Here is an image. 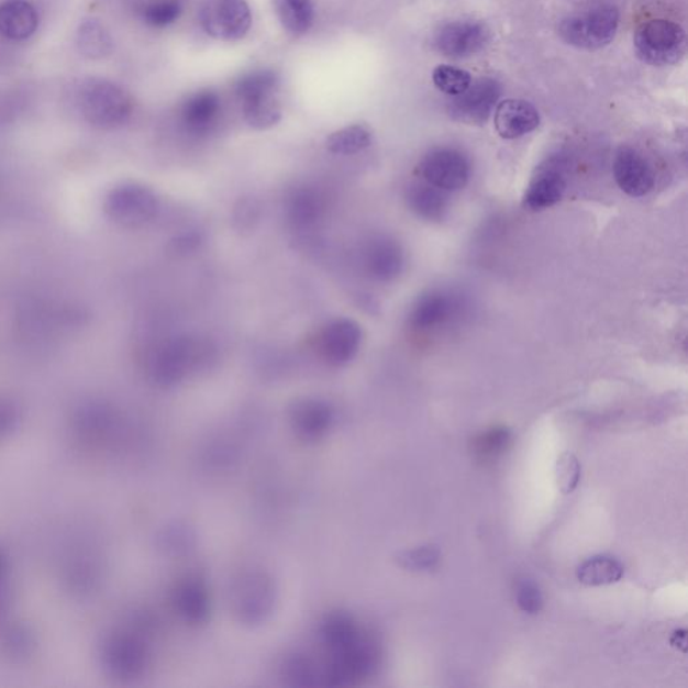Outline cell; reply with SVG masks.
<instances>
[{"label": "cell", "instance_id": "obj_12", "mask_svg": "<svg viewBox=\"0 0 688 688\" xmlns=\"http://www.w3.org/2000/svg\"><path fill=\"white\" fill-rule=\"evenodd\" d=\"M223 112L221 96L214 90H199L187 98L179 108V122L187 134L209 136L219 126Z\"/></svg>", "mask_w": 688, "mask_h": 688}, {"label": "cell", "instance_id": "obj_30", "mask_svg": "<svg viewBox=\"0 0 688 688\" xmlns=\"http://www.w3.org/2000/svg\"><path fill=\"white\" fill-rule=\"evenodd\" d=\"M409 558L418 569H432L437 565L440 555L436 548L425 547L413 552Z\"/></svg>", "mask_w": 688, "mask_h": 688}, {"label": "cell", "instance_id": "obj_24", "mask_svg": "<svg viewBox=\"0 0 688 688\" xmlns=\"http://www.w3.org/2000/svg\"><path fill=\"white\" fill-rule=\"evenodd\" d=\"M373 135L364 125L344 126L328 138V149L335 155H357L371 146Z\"/></svg>", "mask_w": 688, "mask_h": 688}, {"label": "cell", "instance_id": "obj_26", "mask_svg": "<svg viewBox=\"0 0 688 688\" xmlns=\"http://www.w3.org/2000/svg\"><path fill=\"white\" fill-rule=\"evenodd\" d=\"M111 38L100 23L88 22L78 33V46L86 56L100 58L111 51Z\"/></svg>", "mask_w": 688, "mask_h": 688}, {"label": "cell", "instance_id": "obj_17", "mask_svg": "<svg viewBox=\"0 0 688 688\" xmlns=\"http://www.w3.org/2000/svg\"><path fill=\"white\" fill-rule=\"evenodd\" d=\"M199 347L191 340H175L163 344L154 358L156 376L165 381L182 378L192 365H196Z\"/></svg>", "mask_w": 688, "mask_h": 688}, {"label": "cell", "instance_id": "obj_19", "mask_svg": "<svg viewBox=\"0 0 688 688\" xmlns=\"http://www.w3.org/2000/svg\"><path fill=\"white\" fill-rule=\"evenodd\" d=\"M407 199L409 208L425 221H443L450 211L446 192L426 182L410 186Z\"/></svg>", "mask_w": 688, "mask_h": 688}, {"label": "cell", "instance_id": "obj_27", "mask_svg": "<svg viewBox=\"0 0 688 688\" xmlns=\"http://www.w3.org/2000/svg\"><path fill=\"white\" fill-rule=\"evenodd\" d=\"M555 476H557V485L559 491L569 495L576 490L579 478H581V467L577 457L570 452L561 455L555 466Z\"/></svg>", "mask_w": 688, "mask_h": 688}, {"label": "cell", "instance_id": "obj_10", "mask_svg": "<svg viewBox=\"0 0 688 688\" xmlns=\"http://www.w3.org/2000/svg\"><path fill=\"white\" fill-rule=\"evenodd\" d=\"M466 308L467 303L462 295L452 291H432L421 296L413 306L409 324L420 332L436 331L460 318Z\"/></svg>", "mask_w": 688, "mask_h": 688}, {"label": "cell", "instance_id": "obj_28", "mask_svg": "<svg viewBox=\"0 0 688 688\" xmlns=\"http://www.w3.org/2000/svg\"><path fill=\"white\" fill-rule=\"evenodd\" d=\"M517 601L523 612L535 614L541 611L543 606L542 595L536 585L528 581H521L517 587Z\"/></svg>", "mask_w": 688, "mask_h": 688}, {"label": "cell", "instance_id": "obj_21", "mask_svg": "<svg viewBox=\"0 0 688 688\" xmlns=\"http://www.w3.org/2000/svg\"><path fill=\"white\" fill-rule=\"evenodd\" d=\"M274 3L276 14L288 33L307 34L315 23V5L312 0H274Z\"/></svg>", "mask_w": 688, "mask_h": 688}, {"label": "cell", "instance_id": "obj_4", "mask_svg": "<svg viewBox=\"0 0 688 688\" xmlns=\"http://www.w3.org/2000/svg\"><path fill=\"white\" fill-rule=\"evenodd\" d=\"M687 40L685 30L674 22L654 20L643 23L635 33V49L645 64L673 65L685 56Z\"/></svg>", "mask_w": 688, "mask_h": 688}, {"label": "cell", "instance_id": "obj_18", "mask_svg": "<svg viewBox=\"0 0 688 688\" xmlns=\"http://www.w3.org/2000/svg\"><path fill=\"white\" fill-rule=\"evenodd\" d=\"M40 15L29 0L0 2V35L9 41L22 42L37 32Z\"/></svg>", "mask_w": 688, "mask_h": 688}, {"label": "cell", "instance_id": "obj_25", "mask_svg": "<svg viewBox=\"0 0 688 688\" xmlns=\"http://www.w3.org/2000/svg\"><path fill=\"white\" fill-rule=\"evenodd\" d=\"M433 82L443 93L456 98L473 86V76L469 71L455 66L442 65L433 70Z\"/></svg>", "mask_w": 688, "mask_h": 688}, {"label": "cell", "instance_id": "obj_5", "mask_svg": "<svg viewBox=\"0 0 688 688\" xmlns=\"http://www.w3.org/2000/svg\"><path fill=\"white\" fill-rule=\"evenodd\" d=\"M106 209L108 217L118 225L137 229L156 219L160 210V199L147 186L124 184L110 192Z\"/></svg>", "mask_w": 688, "mask_h": 688}, {"label": "cell", "instance_id": "obj_23", "mask_svg": "<svg viewBox=\"0 0 688 688\" xmlns=\"http://www.w3.org/2000/svg\"><path fill=\"white\" fill-rule=\"evenodd\" d=\"M138 18L153 29H166L174 25L184 14L180 0H143L137 10Z\"/></svg>", "mask_w": 688, "mask_h": 688}, {"label": "cell", "instance_id": "obj_7", "mask_svg": "<svg viewBox=\"0 0 688 688\" xmlns=\"http://www.w3.org/2000/svg\"><path fill=\"white\" fill-rule=\"evenodd\" d=\"M419 170L426 184L445 192L463 190L473 174L467 156L450 147L430 151L420 162Z\"/></svg>", "mask_w": 688, "mask_h": 688}, {"label": "cell", "instance_id": "obj_13", "mask_svg": "<svg viewBox=\"0 0 688 688\" xmlns=\"http://www.w3.org/2000/svg\"><path fill=\"white\" fill-rule=\"evenodd\" d=\"M615 182L631 197L647 196L655 187V173L650 162L637 149L623 147L613 162Z\"/></svg>", "mask_w": 688, "mask_h": 688}, {"label": "cell", "instance_id": "obj_9", "mask_svg": "<svg viewBox=\"0 0 688 688\" xmlns=\"http://www.w3.org/2000/svg\"><path fill=\"white\" fill-rule=\"evenodd\" d=\"M364 342V331L353 319L331 320L320 331L318 349L320 357L331 366H343L352 362Z\"/></svg>", "mask_w": 688, "mask_h": 688}, {"label": "cell", "instance_id": "obj_16", "mask_svg": "<svg viewBox=\"0 0 688 688\" xmlns=\"http://www.w3.org/2000/svg\"><path fill=\"white\" fill-rule=\"evenodd\" d=\"M540 113L526 100L510 99L500 102L495 112V126L504 138H518L530 134L540 125Z\"/></svg>", "mask_w": 688, "mask_h": 688}, {"label": "cell", "instance_id": "obj_29", "mask_svg": "<svg viewBox=\"0 0 688 688\" xmlns=\"http://www.w3.org/2000/svg\"><path fill=\"white\" fill-rule=\"evenodd\" d=\"M510 442V433L506 430H493L478 440V451L482 455H493Z\"/></svg>", "mask_w": 688, "mask_h": 688}, {"label": "cell", "instance_id": "obj_20", "mask_svg": "<svg viewBox=\"0 0 688 688\" xmlns=\"http://www.w3.org/2000/svg\"><path fill=\"white\" fill-rule=\"evenodd\" d=\"M325 210L324 198L312 187H299L287 201L288 220L296 228H310L322 220Z\"/></svg>", "mask_w": 688, "mask_h": 688}, {"label": "cell", "instance_id": "obj_14", "mask_svg": "<svg viewBox=\"0 0 688 688\" xmlns=\"http://www.w3.org/2000/svg\"><path fill=\"white\" fill-rule=\"evenodd\" d=\"M500 92L502 89L497 81L490 80V78L480 80L475 86H470L463 95L456 96L451 104V114L469 124L485 123L490 116Z\"/></svg>", "mask_w": 688, "mask_h": 688}, {"label": "cell", "instance_id": "obj_22", "mask_svg": "<svg viewBox=\"0 0 688 688\" xmlns=\"http://www.w3.org/2000/svg\"><path fill=\"white\" fill-rule=\"evenodd\" d=\"M624 569L618 561L609 557H595L585 561L577 570L578 581L588 587H602L619 582Z\"/></svg>", "mask_w": 688, "mask_h": 688}, {"label": "cell", "instance_id": "obj_2", "mask_svg": "<svg viewBox=\"0 0 688 688\" xmlns=\"http://www.w3.org/2000/svg\"><path fill=\"white\" fill-rule=\"evenodd\" d=\"M78 110L87 122L99 129L113 130L124 125L134 113V101L118 84L89 80L78 90Z\"/></svg>", "mask_w": 688, "mask_h": 688}, {"label": "cell", "instance_id": "obj_1", "mask_svg": "<svg viewBox=\"0 0 688 688\" xmlns=\"http://www.w3.org/2000/svg\"><path fill=\"white\" fill-rule=\"evenodd\" d=\"M280 77L270 69L252 70L235 82L245 122L256 130H268L280 122Z\"/></svg>", "mask_w": 688, "mask_h": 688}, {"label": "cell", "instance_id": "obj_11", "mask_svg": "<svg viewBox=\"0 0 688 688\" xmlns=\"http://www.w3.org/2000/svg\"><path fill=\"white\" fill-rule=\"evenodd\" d=\"M490 32L479 22H452L439 30L434 37L436 49L445 57L467 58L485 49Z\"/></svg>", "mask_w": 688, "mask_h": 688}, {"label": "cell", "instance_id": "obj_3", "mask_svg": "<svg viewBox=\"0 0 688 688\" xmlns=\"http://www.w3.org/2000/svg\"><path fill=\"white\" fill-rule=\"evenodd\" d=\"M619 10L612 4L596 5L587 13L567 18L559 26L561 37L579 49H600L618 33Z\"/></svg>", "mask_w": 688, "mask_h": 688}, {"label": "cell", "instance_id": "obj_8", "mask_svg": "<svg viewBox=\"0 0 688 688\" xmlns=\"http://www.w3.org/2000/svg\"><path fill=\"white\" fill-rule=\"evenodd\" d=\"M567 173L569 160L563 154L552 155L543 162L524 195V207L531 211H541L558 203L567 189Z\"/></svg>", "mask_w": 688, "mask_h": 688}, {"label": "cell", "instance_id": "obj_15", "mask_svg": "<svg viewBox=\"0 0 688 688\" xmlns=\"http://www.w3.org/2000/svg\"><path fill=\"white\" fill-rule=\"evenodd\" d=\"M406 256L400 244L390 237H376L366 245L364 267L371 279L389 282L402 274Z\"/></svg>", "mask_w": 688, "mask_h": 688}, {"label": "cell", "instance_id": "obj_6", "mask_svg": "<svg viewBox=\"0 0 688 688\" xmlns=\"http://www.w3.org/2000/svg\"><path fill=\"white\" fill-rule=\"evenodd\" d=\"M199 23L211 38L235 42L251 32L253 16L246 0H208L199 11Z\"/></svg>", "mask_w": 688, "mask_h": 688}]
</instances>
